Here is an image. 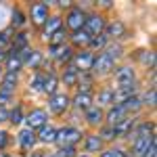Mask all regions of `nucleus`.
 Instances as JSON below:
<instances>
[{
    "mask_svg": "<svg viewBox=\"0 0 157 157\" xmlns=\"http://www.w3.org/2000/svg\"><path fill=\"white\" fill-rule=\"evenodd\" d=\"M82 138V132L78 130V128H73V126H65V128H61L57 130V138H55V143L61 147V149H65V147H75V143Z\"/></svg>",
    "mask_w": 157,
    "mask_h": 157,
    "instance_id": "f257e3e1",
    "label": "nucleus"
},
{
    "mask_svg": "<svg viewBox=\"0 0 157 157\" xmlns=\"http://www.w3.org/2000/svg\"><path fill=\"white\" fill-rule=\"evenodd\" d=\"M69 105H71V98L67 97L65 92L63 94H52L50 97V101H48V109L52 111V113H57V115H61V113H65L67 109H69Z\"/></svg>",
    "mask_w": 157,
    "mask_h": 157,
    "instance_id": "f03ea898",
    "label": "nucleus"
},
{
    "mask_svg": "<svg viewBox=\"0 0 157 157\" xmlns=\"http://www.w3.org/2000/svg\"><path fill=\"white\" fill-rule=\"evenodd\" d=\"M84 21H86V15H84L82 9H71V11L67 13V17H65V25H67L71 32L82 29V27H84Z\"/></svg>",
    "mask_w": 157,
    "mask_h": 157,
    "instance_id": "7ed1b4c3",
    "label": "nucleus"
},
{
    "mask_svg": "<svg viewBox=\"0 0 157 157\" xmlns=\"http://www.w3.org/2000/svg\"><path fill=\"white\" fill-rule=\"evenodd\" d=\"M113 65H115V63L109 59V57H105V55L101 52L98 57H94V61H92V67H90V69H92V73H94V75H107V73L113 69Z\"/></svg>",
    "mask_w": 157,
    "mask_h": 157,
    "instance_id": "20e7f679",
    "label": "nucleus"
},
{
    "mask_svg": "<svg viewBox=\"0 0 157 157\" xmlns=\"http://www.w3.org/2000/svg\"><path fill=\"white\" fill-rule=\"evenodd\" d=\"M84 29L90 34V36L103 34V32H105V21H103V17H101V15H90V17H86Z\"/></svg>",
    "mask_w": 157,
    "mask_h": 157,
    "instance_id": "39448f33",
    "label": "nucleus"
},
{
    "mask_svg": "<svg viewBox=\"0 0 157 157\" xmlns=\"http://www.w3.org/2000/svg\"><path fill=\"white\" fill-rule=\"evenodd\" d=\"M92 61H94V55L92 52H88V50H82V52H78L75 57H71V65L80 71H88L90 67H92Z\"/></svg>",
    "mask_w": 157,
    "mask_h": 157,
    "instance_id": "423d86ee",
    "label": "nucleus"
},
{
    "mask_svg": "<svg viewBox=\"0 0 157 157\" xmlns=\"http://www.w3.org/2000/svg\"><path fill=\"white\" fill-rule=\"evenodd\" d=\"M136 75H134L132 67H120L115 71V82H117V88H128V86L134 84Z\"/></svg>",
    "mask_w": 157,
    "mask_h": 157,
    "instance_id": "0eeeda50",
    "label": "nucleus"
},
{
    "mask_svg": "<svg viewBox=\"0 0 157 157\" xmlns=\"http://www.w3.org/2000/svg\"><path fill=\"white\" fill-rule=\"evenodd\" d=\"M46 120H48V115H46V111H44V109H34V111L25 117L27 128H29V130H36V128L46 126Z\"/></svg>",
    "mask_w": 157,
    "mask_h": 157,
    "instance_id": "6e6552de",
    "label": "nucleus"
},
{
    "mask_svg": "<svg viewBox=\"0 0 157 157\" xmlns=\"http://www.w3.org/2000/svg\"><path fill=\"white\" fill-rule=\"evenodd\" d=\"M48 19V4L46 2H36L32 4V21L36 25H42Z\"/></svg>",
    "mask_w": 157,
    "mask_h": 157,
    "instance_id": "1a4fd4ad",
    "label": "nucleus"
},
{
    "mask_svg": "<svg viewBox=\"0 0 157 157\" xmlns=\"http://www.w3.org/2000/svg\"><path fill=\"white\" fill-rule=\"evenodd\" d=\"M155 140V136H138V138H134V145H132V155L136 157H143V153H145L147 149H149V145Z\"/></svg>",
    "mask_w": 157,
    "mask_h": 157,
    "instance_id": "9d476101",
    "label": "nucleus"
},
{
    "mask_svg": "<svg viewBox=\"0 0 157 157\" xmlns=\"http://www.w3.org/2000/svg\"><path fill=\"white\" fill-rule=\"evenodd\" d=\"M107 124L109 126H115V124H120L124 117H128V113H126V109L121 107V105H113V107L107 111Z\"/></svg>",
    "mask_w": 157,
    "mask_h": 157,
    "instance_id": "9b49d317",
    "label": "nucleus"
},
{
    "mask_svg": "<svg viewBox=\"0 0 157 157\" xmlns=\"http://www.w3.org/2000/svg\"><path fill=\"white\" fill-rule=\"evenodd\" d=\"M103 120H105V113H103L101 107L92 105V107L86 109V121H88L90 126H98V124H103Z\"/></svg>",
    "mask_w": 157,
    "mask_h": 157,
    "instance_id": "f8f14e48",
    "label": "nucleus"
},
{
    "mask_svg": "<svg viewBox=\"0 0 157 157\" xmlns=\"http://www.w3.org/2000/svg\"><path fill=\"white\" fill-rule=\"evenodd\" d=\"M132 128H134V117H124L120 124H115L113 126V130H115V136H130L132 134Z\"/></svg>",
    "mask_w": 157,
    "mask_h": 157,
    "instance_id": "ddd939ff",
    "label": "nucleus"
},
{
    "mask_svg": "<svg viewBox=\"0 0 157 157\" xmlns=\"http://www.w3.org/2000/svg\"><path fill=\"white\" fill-rule=\"evenodd\" d=\"M134 92H136V84L128 86V88H117L113 92V103L115 105H121V103H126L130 97H134Z\"/></svg>",
    "mask_w": 157,
    "mask_h": 157,
    "instance_id": "4468645a",
    "label": "nucleus"
},
{
    "mask_svg": "<svg viewBox=\"0 0 157 157\" xmlns=\"http://www.w3.org/2000/svg\"><path fill=\"white\" fill-rule=\"evenodd\" d=\"M90 38H92V36L82 27V29H78V32H73V34H71V44H73V46H78V48H84V46L90 44Z\"/></svg>",
    "mask_w": 157,
    "mask_h": 157,
    "instance_id": "2eb2a0df",
    "label": "nucleus"
},
{
    "mask_svg": "<svg viewBox=\"0 0 157 157\" xmlns=\"http://www.w3.org/2000/svg\"><path fill=\"white\" fill-rule=\"evenodd\" d=\"M71 103H73V107L75 109H88V107H92V94L90 92H78L75 97L71 98Z\"/></svg>",
    "mask_w": 157,
    "mask_h": 157,
    "instance_id": "dca6fc26",
    "label": "nucleus"
},
{
    "mask_svg": "<svg viewBox=\"0 0 157 157\" xmlns=\"http://www.w3.org/2000/svg\"><path fill=\"white\" fill-rule=\"evenodd\" d=\"M103 34L107 36V40H109V38H121L124 34H126V25L121 23V21H111Z\"/></svg>",
    "mask_w": 157,
    "mask_h": 157,
    "instance_id": "f3484780",
    "label": "nucleus"
},
{
    "mask_svg": "<svg viewBox=\"0 0 157 157\" xmlns=\"http://www.w3.org/2000/svg\"><path fill=\"white\" fill-rule=\"evenodd\" d=\"M103 55H105V57H109V59L115 63V61L124 55V46H121V44H117V42H111V44H107V46L103 48Z\"/></svg>",
    "mask_w": 157,
    "mask_h": 157,
    "instance_id": "a211bd4d",
    "label": "nucleus"
},
{
    "mask_svg": "<svg viewBox=\"0 0 157 157\" xmlns=\"http://www.w3.org/2000/svg\"><path fill=\"white\" fill-rule=\"evenodd\" d=\"M36 140H38L36 134H34V130H29V128H25V130L19 132V145L23 147V149H32Z\"/></svg>",
    "mask_w": 157,
    "mask_h": 157,
    "instance_id": "6ab92c4d",
    "label": "nucleus"
},
{
    "mask_svg": "<svg viewBox=\"0 0 157 157\" xmlns=\"http://www.w3.org/2000/svg\"><path fill=\"white\" fill-rule=\"evenodd\" d=\"M57 29H61V17L59 15H52V17H48V19L44 21V36L50 38Z\"/></svg>",
    "mask_w": 157,
    "mask_h": 157,
    "instance_id": "aec40b11",
    "label": "nucleus"
},
{
    "mask_svg": "<svg viewBox=\"0 0 157 157\" xmlns=\"http://www.w3.org/2000/svg\"><path fill=\"white\" fill-rule=\"evenodd\" d=\"M38 140H40V143H55V138H57V130H55V128H52V126H42V128H40V134H38L36 136Z\"/></svg>",
    "mask_w": 157,
    "mask_h": 157,
    "instance_id": "412c9836",
    "label": "nucleus"
},
{
    "mask_svg": "<svg viewBox=\"0 0 157 157\" xmlns=\"http://www.w3.org/2000/svg\"><path fill=\"white\" fill-rule=\"evenodd\" d=\"M40 63H42V55L38 52V50H27L23 57V65L25 67H32V69H36V67H40Z\"/></svg>",
    "mask_w": 157,
    "mask_h": 157,
    "instance_id": "4be33fe9",
    "label": "nucleus"
},
{
    "mask_svg": "<svg viewBox=\"0 0 157 157\" xmlns=\"http://www.w3.org/2000/svg\"><path fill=\"white\" fill-rule=\"evenodd\" d=\"M27 48V34H17L15 40H13V46H11V55H17V52H23Z\"/></svg>",
    "mask_w": 157,
    "mask_h": 157,
    "instance_id": "5701e85b",
    "label": "nucleus"
},
{
    "mask_svg": "<svg viewBox=\"0 0 157 157\" xmlns=\"http://www.w3.org/2000/svg\"><path fill=\"white\" fill-rule=\"evenodd\" d=\"M17 88V73H11V71H6L4 73V78H2V92H11L13 94V90Z\"/></svg>",
    "mask_w": 157,
    "mask_h": 157,
    "instance_id": "b1692460",
    "label": "nucleus"
},
{
    "mask_svg": "<svg viewBox=\"0 0 157 157\" xmlns=\"http://www.w3.org/2000/svg\"><path fill=\"white\" fill-rule=\"evenodd\" d=\"M153 130H155V126H153V124L143 121V124H138V126H136V130H134L130 136H134V138H138V136H155Z\"/></svg>",
    "mask_w": 157,
    "mask_h": 157,
    "instance_id": "393cba45",
    "label": "nucleus"
},
{
    "mask_svg": "<svg viewBox=\"0 0 157 157\" xmlns=\"http://www.w3.org/2000/svg\"><path fill=\"white\" fill-rule=\"evenodd\" d=\"M121 107L126 109V113L130 115V113H136V111H140V107H143V103H140V97H130L126 103H121Z\"/></svg>",
    "mask_w": 157,
    "mask_h": 157,
    "instance_id": "a878e982",
    "label": "nucleus"
},
{
    "mask_svg": "<svg viewBox=\"0 0 157 157\" xmlns=\"http://www.w3.org/2000/svg\"><path fill=\"white\" fill-rule=\"evenodd\" d=\"M78 73H80V71L69 63L67 69H65V73H63V82H65V86H73V84H75V82H78Z\"/></svg>",
    "mask_w": 157,
    "mask_h": 157,
    "instance_id": "bb28decb",
    "label": "nucleus"
},
{
    "mask_svg": "<svg viewBox=\"0 0 157 157\" xmlns=\"http://www.w3.org/2000/svg\"><path fill=\"white\" fill-rule=\"evenodd\" d=\"M57 84H59V82H57V75H55V73H48L46 80H44V86H42V92H46V94L52 97L55 90H57Z\"/></svg>",
    "mask_w": 157,
    "mask_h": 157,
    "instance_id": "cd10ccee",
    "label": "nucleus"
},
{
    "mask_svg": "<svg viewBox=\"0 0 157 157\" xmlns=\"http://www.w3.org/2000/svg\"><path fill=\"white\" fill-rule=\"evenodd\" d=\"M101 147H103V140L98 138V134H90V136L86 138V151H88V153L101 151Z\"/></svg>",
    "mask_w": 157,
    "mask_h": 157,
    "instance_id": "c85d7f7f",
    "label": "nucleus"
},
{
    "mask_svg": "<svg viewBox=\"0 0 157 157\" xmlns=\"http://www.w3.org/2000/svg\"><path fill=\"white\" fill-rule=\"evenodd\" d=\"M107 44H109V42H107V36H105V34H98V36H92V38H90V44H88V46H90V48H94V50H103Z\"/></svg>",
    "mask_w": 157,
    "mask_h": 157,
    "instance_id": "c756f323",
    "label": "nucleus"
},
{
    "mask_svg": "<svg viewBox=\"0 0 157 157\" xmlns=\"http://www.w3.org/2000/svg\"><path fill=\"white\" fill-rule=\"evenodd\" d=\"M97 101H98L97 107H103V105H113V90H101Z\"/></svg>",
    "mask_w": 157,
    "mask_h": 157,
    "instance_id": "7c9ffc66",
    "label": "nucleus"
},
{
    "mask_svg": "<svg viewBox=\"0 0 157 157\" xmlns=\"http://www.w3.org/2000/svg\"><path fill=\"white\" fill-rule=\"evenodd\" d=\"M65 38H67V34H65L63 29H57V32L48 38V42H50V46H61V44H65Z\"/></svg>",
    "mask_w": 157,
    "mask_h": 157,
    "instance_id": "2f4dec72",
    "label": "nucleus"
},
{
    "mask_svg": "<svg viewBox=\"0 0 157 157\" xmlns=\"http://www.w3.org/2000/svg\"><path fill=\"white\" fill-rule=\"evenodd\" d=\"M140 61L145 63L147 67L155 69V52H153V50H143V52H140Z\"/></svg>",
    "mask_w": 157,
    "mask_h": 157,
    "instance_id": "473e14b6",
    "label": "nucleus"
},
{
    "mask_svg": "<svg viewBox=\"0 0 157 157\" xmlns=\"http://www.w3.org/2000/svg\"><path fill=\"white\" fill-rule=\"evenodd\" d=\"M140 103L147 107H155V86H151V90H147L145 98H140Z\"/></svg>",
    "mask_w": 157,
    "mask_h": 157,
    "instance_id": "72a5a7b5",
    "label": "nucleus"
},
{
    "mask_svg": "<svg viewBox=\"0 0 157 157\" xmlns=\"http://www.w3.org/2000/svg\"><path fill=\"white\" fill-rule=\"evenodd\" d=\"M11 34H13V27L4 29V32H0V50H4V48H6V44L11 42Z\"/></svg>",
    "mask_w": 157,
    "mask_h": 157,
    "instance_id": "f704fd0d",
    "label": "nucleus"
},
{
    "mask_svg": "<svg viewBox=\"0 0 157 157\" xmlns=\"http://www.w3.org/2000/svg\"><path fill=\"white\" fill-rule=\"evenodd\" d=\"M44 80H46V73H38L36 78L32 80V90H42V86H44Z\"/></svg>",
    "mask_w": 157,
    "mask_h": 157,
    "instance_id": "c9c22d12",
    "label": "nucleus"
},
{
    "mask_svg": "<svg viewBox=\"0 0 157 157\" xmlns=\"http://www.w3.org/2000/svg\"><path fill=\"white\" fill-rule=\"evenodd\" d=\"M98 138H101V140H113V138H115V130H113V126L103 128L101 134H98Z\"/></svg>",
    "mask_w": 157,
    "mask_h": 157,
    "instance_id": "e433bc0d",
    "label": "nucleus"
},
{
    "mask_svg": "<svg viewBox=\"0 0 157 157\" xmlns=\"http://www.w3.org/2000/svg\"><path fill=\"white\" fill-rule=\"evenodd\" d=\"M9 121H13V124H21L23 121V113H21V107H15L9 113Z\"/></svg>",
    "mask_w": 157,
    "mask_h": 157,
    "instance_id": "4c0bfd02",
    "label": "nucleus"
},
{
    "mask_svg": "<svg viewBox=\"0 0 157 157\" xmlns=\"http://www.w3.org/2000/svg\"><path fill=\"white\" fill-rule=\"evenodd\" d=\"M23 23H25L23 13L19 11V9H15V11H13V29H15V27H21Z\"/></svg>",
    "mask_w": 157,
    "mask_h": 157,
    "instance_id": "58836bf2",
    "label": "nucleus"
},
{
    "mask_svg": "<svg viewBox=\"0 0 157 157\" xmlns=\"http://www.w3.org/2000/svg\"><path fill=\"white\" fill-rule=\"evenodd\" d=\"M101 157H126V153L121 149H109L105 153H101Z\"/></svg>",
    "mask_w": 157,
    "mask_h": 157,
    "instance_id": "ea45409f",
    "label": "nucleus"
},
{
    "mask_svg": "<svg viewBox=\"0 0 157 157\" xmlns=\"http://www.w3.org/2000/svg\"><path fill=\"white\" fill-rule=\"evenodd\" d=\"M57 155L59 157H75V147H65V149H61Z\"/></svg>",
    "mask_w": 157,
    "mask_h": 157,
    "instance_id": "a19ab883",
    "label": "nucleus"
},
{
    "mask_svg": "<svg viewBox=\"0 0 157 157\" xmlns=\"http://www.w3.org/2000/svg\"><path fill=\"white\" fill-rule=\"evenodd\" d=\"M143 157H157V143H155V140L149 145V149L143 153Z\"/></svg>",
    "mask_w": 157,
    "mask_h": 157,
    "instance_id": "79ce46f5",
    "label": "nucleus"
},
{
    "mask_svg": "<svg viewBox=\"0 0 157 157\" xmlns=\"http://www.w3.org/2000/svg\"><path fill=\"white\" fill-rule=\"evenodd\" d=\"M65 50V44H61V46H50V57H55V59H59L61 52Z\"/></svg>",
    "mask_w": 157,
    "mask_h": 157,
    "instance_id": "37998d69",
    "label": "nucleus"
},
{
    "mask_svg": "<svg viewBox=\"0 0 157 157\" xmlns=\"http://www.w3.org/2000/svg\"><path fill=\"white\" fill-rule=\"evenodd\" d=\"M6 145H9V132L0 130V149H4Z\"/></svg>",
    "mask_w": 157,
    "mask_h": 157,
    "instance_id": "c03bdc74",
    "label": "nucleus"
},
{
    "mask_svg": "<svg viewBox=\"0 0 157 157\" xmlns=\"http://www.w3.org/2000/svg\"><path fill=\"white\" fill-rule=\"evenodd\" d=\"M4 120H9V111L4 107H0V121H4Z\"/></svg>",
    "mask_w": 157,
    "mask_h": 157,
    "instance_id": "a18cd8bd",
    "label": "nucleus"
},
{
    "mask_svg": "<svg viewBox=\"0 0 157 157\" xmlns=\"http://www.w3.org/2000/svg\"><path fill=\"white\" fill-rule=\"evenodd\" d=\"M4 59H6V52H4V50H0V63H2Z\"/></svg>",
    "mask_w": 157,
    "mask_h": 157,
    "instance_id": "49530a36",
    "label": "nucleus"
},
{
    "mask_svg": "<svg viewBox=\"0 0 157 157\" xmlns=\"http://www.w3.org/2000/svg\"><path fill=\"white\" fill-rule=\"evenodd\" d=\"M44 157H59L57 153H50V155H44Z\"/></svg>",
    "mask_w": 157,
    "mask_h": 157,
    "instance_id": "de8ad7c7",
    "label": "nucleus"
},
{
    "mask_svg": "<svg viewBox=\"0 0 157 157\" xmlns=\"http://www.w3.org/2000/svg\"><path fill=\"white\" fill-rule=\"evenodd\" d=\"M0 157H9V155H4V153H0Z\"/></svg>",
    "mask_w": 157,
    "mask_h": 157,
    "instance_id": "09e8293b",
    "label": "nucleus"
},
{
    "mask_svg": "<svg viewBox=\"0 0 157 157\" xmlns=\"http://www.w3.org/2000/svg\"><path fill=\"white\" fill-rule=\"evenodd\" d=\"M82 157H88V155H82Z\"/></svg>",
    "mask_w": 157,
    "mask_h": 157,
    "instance_id": "8fccbe9b",
    "label": "nucleus"
}]
</instances>
